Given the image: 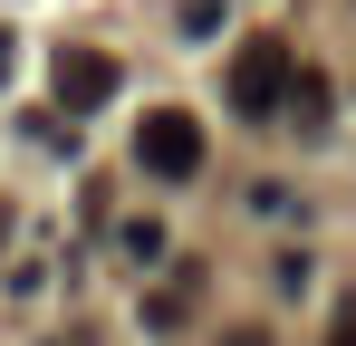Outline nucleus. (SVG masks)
Segmentation results:
<instances>
[{
    "label": "nucleus",
    "instance_id": "f257e3e1",
    "mask_svg": "<svg viewBox=\"0 0 356 346\" xmlns=\"http://www.w3.org/2000/svg\"><path fill=\"white\" fill-rule=\"evenodd\" d=\"M289 77H298V49H289V39H241V58H232V115L270 125V115L289 106Z\"/></svg>",
    "mask_w": 356,
    "mask_h": 346
},
{
    "label": "nucleus",
    "instance_id": "7ed1b4c3",
    "mask_svg": "<svg viewBox=\"0 0 356 346\" xmlns=\"http://www.w3.org/2000/svg\"><path fill=\"white\" fill-rule=\"evenodd\" d=\"M116 97V58L106 49H58V115H97Z\"/></svg>",
    "mask_w": 356,
    "mask_h": 346
},
{
    "label": "nucleus",
    "instance_id": "20e7f679",
    "mask_svg": "<svg viewBox=\"0 0 356 346\" xmlns=\"http://www.w3.org/2000/svg\"><path fill=\"white\" fill-rule=\"evenodd\" d=\"M327 106H337V97H327V77H318V67H298V77H289V115H298V135H318V125H327Z\"/></svg>",
    "mask_w": 356,
    "mask_h": 346
},
{
    "label": "nucleus",
    "instance_id": "6e6552de",
    "mask_svg": "<svg viewBox=\"0 0 356 346\" xmlns=\"http://www.w3.org/2000/svg\"><path fill=\"white\" fill-rule=\"evenodd\" d=\"M0 77H10V39H0Z\"/></svg>",
    "mask_w": 356,
    "mask_h": 346
},
{
    "label": "nucleus",
    "instance_id": "1a4fd4ad",
    "mask_svg": "<svg viewBox=\"0 0 356 346\" xmlns=\"http://www.w3.org/2000/svg\"><path fill=\"white\" fill-rule=\"evenodd\" d=\"M0 240H10V202H0Z\"/></svg>",
    "mask_w": 356,
    "mask_h": 346
},
{
    "label": "nucleus",
    "instance_id": "f03ea898",
    "mask_svg": "<svg viewBox=\"0 0 356 346\" xmlns=\"http://www.w3.org/2000/svg\"><path fill=\"white\" fill-rule=\"evenodd\" d=\"M135 164L154 173V183H193V173H202V125L183 106H154L135 125Z\"/></svg>",
    "mask_w": 356,
    "mask_h": 346
},
{
    "label": "nucleus",
    "instance_id": "39448f33",
    "mask_svg": "<svg viewBox=\"0 0 356 346\" xmlns=\"http://www.w3.org/2000/svg\"><path fill=\"white\" fill-rule=\"evenodd\" d=\"M222 19H232V0H183V29H193V39H212Z\"/></svg>",
    "mask_w": 356,
    "mask_h": 346
},
{
    "label": "nucleus",
    "instance_id": "423d86ee",
    "mask_svg": "<svg viewBox=\"0 0 356 346\" xmlns=\"http://www.w3.org/2000/svg\"><path fill=\"white\" fill-rule=\"evenodd\" d=\"M125 260H164V231H154V222H125Z\"/></svg>",
    "mask_w": 356,
    "mask_h": 346
},
{
    "label": "nucleus",
    "instance_id": "0eeeda50",
    "mask_svg": "<svg viewBox=\"0 0 356 346\" xmlns=\"http://www.w3.org/2000/svg\"><path fill=\"white\" fill-rule=\"evenodd\" d=\"M327 346H356V318H337V337H327Z\"/></svg>",
    "mask_w": 356,
    "mask_h": 346
}]
</instances>
